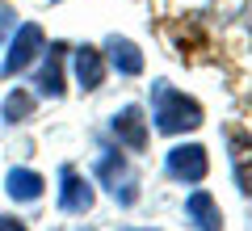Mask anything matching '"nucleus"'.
Returning a JSON list of instances; mask_svg holds the SVG:
<instances>
[{
  "label": "nucleus",
  "mask_w": 252,
  "mask_h": 231,
  "mask_svg": "<svg viewBox=\"0 0 252 231\" xmlns=\"http://www.w3.org/2000/svg\"><path fill=\"white\" fill-rule=\"evenodd\" d=\"M105 51H109V63H114V71L118 76H139L143 71V51H139L130 38H109L105 42Z\"/></svg>",
  "instance_id": "nucleus-10"
},
{
  "label": "nucleus",
  "mask_w": 252,
  "mask_h": 231,
  "mask_svg": "<svg viewBox=\"0 0 252 231\" xmlns=\"http://www.w3.org/2000/svg\"><path fill=\"white\" fill-rule=\"evenodd\" d=\"M152 118H156V131L160 134H185V131H198L206 118H202V105L185 93H177L168 80H156L152 84Z\"/></svg>",
  "instance_id": "nucleus-1"
},
{
  "label": "nucleus",
  "mask_w": 252,
  "mask_h": 231,
  "mask_svg": "<svg viewBox=\"0 0 252 231\" xmlns=\"http://www.w3.org/2000/svg\"><path fill=\"white\" fill-rule=\"evenodd\" d=\"M30 114H34V97H30L26 89H17V93L4 97V122H26Z\"/></svg>",
  "instance_id": "nucleus-13"
},
{
  "label": "nucleus",
  "mask_w": 252,
  "mask_h": 231,
  "mask_svg": "<svg viewBox=\"0 0 252 231\" xmlns=\"http://www.w3.org/2000/svg\"><path fill=\"white\" fill-rule=\"evenodd\" d=\"M164 172H168L172 181H181V185H198V181H206L210 172V156L202 143H181V147L168 151V160H164Z\"/></svg>",
  "instance_id": "nucleus-3"
},
{
  "label": "nucleus",
  "mask_w": 252,
  "mask_h": 231,
  "mask_svg": "<svg viewBox=\"0 0 252 231\" xmlns=\"http://www.w3.org/2000/svg\"><path fill=\"white\" fill-rule=\"evenodd\" d=\"M93 172H97V181L109 189V198H114L118 206H135L139 202V172L130 168V160H126L122 151H114V147L101 151Z\"/></svg>",
  "instance_id": "nucleus-2"
},
{
  "label": "nucleus",
  "mask_w": 252,
  "mask_h": 231,
  "mask_svg": "<svg viewBox=\"0 0 252 231\" xmlns=\"http://www.w3.org/2000/svg\"><path fill=\"white\" fill-rule=\"evenodd\" d=\"M4 189H9L13 202H38V198L46 194V181L38 177L34 168H13L9 177H4Z\"/></svg>",
  "instance_id": "nucleus-11"
},
{
  "label": "nucleus",
  "mask_w": 252,
  "mask_h": 231,
  "mask_svg": "<svg viewBox=\"0 0 252 231\" xmlns=\"http://www.w3.org/2000/svg\"><path fill=\"white\" fill-rule=\"evenodd\" d=\"M185 214L189 223L198 231H223V214H219V202L206 194V189H193V194L185 198Z\"/></svg>",
  "instance_id": "nucleus-8"
},
{
  "label": "nucleus",
  "mask_w": 252,
  "mask_h": 231,
  "mask_svg": "<svg viewBox=\"0 0 252 231\" xmlns=\"http://www.w3.org/2000/svg\"><path fill=\"white\" fill-rule=\"evenodd\" d=\"M0 231H30L21 219H9V214H0Z\"/></svg>",
  "instance_id": "nucleus-15"
},
{
  "label": "nucleus",
  "mask_w": 252,
  "mask_h": 231,
  "mask_svg": "<svg viewBox=\"0 0 252 231\" xmlns=\"http://www.w3.org/2000/svg\"><path fill=\"white\" fill-rule=\"evenodd\" d=\"M227 143H231V168H235V185L244 189V194H252V139L244 131H231L227 134Z\"/></svg>",
  "instance_id": "nucleus-9"
},
{
  "label": "nucleus",
  "mask_w": 252,
  "mask_h": 231,
  "mask_svg": "<svg viewBox=\"0 0 252 231\" xmlns=\"http://www.w3.org/2000/svg\"><path fill=\"white\" fill-rule=\"evenodd\" d=\"M76 84H80L84 93H93V89H101V80H105V55L97 51V46H76Z\"/></svg>",
  "instance_id": "nucleus-7"
},
{
  "label": "nucleus",
  "mask_w": 252,
  "mask_h": 231,
  "mask_svg": "<svg viewBox=\"0 0 252 231\" xmlns=\"http://www.w3.org/2000/svg\"><path fill=\"white\" fill-rule=\"evenodd\" d=\"M109 131L118 134V143L130 151H147V118L139 105H122L114 114V122H109Z\"/></svg>",
  "instance_id": "nucleus-6"
},
{
  "label": "nucleus",
  "mask_w": 252,
  "mask_h": 231,
  "mask_svg": "<svg viewBox=\"0 0 252 231\" xmlns=\"http://www.w3.org/2000/svg\"><path fill=\"white\" fill-rule=\"evenodd\" d=\"M93 202H97L93 185L72 168V164H63V168H59V210H67V214H89Z\"/></svg>",
  "instance_id": "nucleus-5"
},
{
  "label": "nucleus",
  "mask_w": 252,
  "mask_h": 231,
  "mask_svg": "<svg viewBox=\"0 0 252 231\" xmlns=\"http://www.w3.org/2000/svg\"><path fill=\"white\" fill-rule=\"evenodd\" d=\"M9 30H17V13L9 9V0H0V42L9 38Z\"/></svg>",
  "instance_id": "nucleus-14"
},
{
  "label": "nucleus",
  "mask_w": 252,
  "mask_h": 231,
  "mask_svg": "<svg viewBox=\"0 0 252 231\" xmlns=\"http://www.w3.org/2000/svg\"><path fill=\"white\" fill-rule=\"evenodd\" d=\"M63 42H51V55H46L42 71H38V93L42 97H63Z\"/></svg>",
  "instance_id": "nucleus-12"
},
{
  "label": "nucleus",
  "mask_w": 252,
  "mask_h": 231,
  "mask_svg": "<svg viewBox=\"0 0 252 231\" xmlns=\"http://www.w3.org/2000/svg\"><path fill=\"white\" fill-rule=\"evenodd\" d=\"M42 46H46L42 26H34V21L17 26V34L9 38V55H4V63H0V71H4V76H17V71H26L30 63L38 59V51H42Z\"/></svg>",
  "instance_id": "nucleus-4"
},
{
  "label": "nucleus",
  "mask_w": 252,
  "mask_h": 231,
  "mask_svg": "<svg viewBox=\"0 0 252 231\" xmlns=\"http://www.w3.org/2000/svg\"><path fill=\"white\" fill-rule=\"evenodd\" d=\"M135 231H152V227H135Z\"/></svg>",
  "instance_id": "nucleus-16"
}]
</instances>
